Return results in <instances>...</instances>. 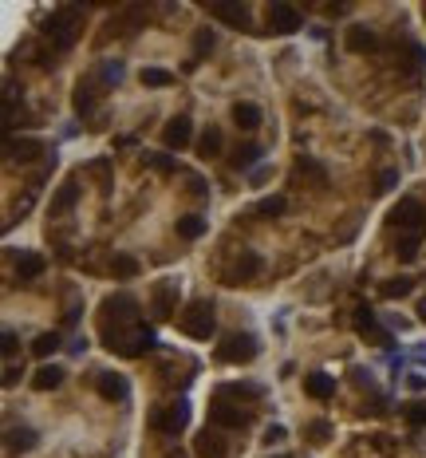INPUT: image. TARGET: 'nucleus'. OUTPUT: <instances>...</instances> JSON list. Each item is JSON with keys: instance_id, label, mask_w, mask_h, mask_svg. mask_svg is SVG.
I'll list each match as a JSON object with an SVG mask.
<instances>
[{"instance_id": "f257e3e1", "label": "nucleus", "mask_w": 426, "mask_h": 458, "mask_svg": "<svg viewBox=\"0 0 426 458\" xmlns=\"http://www.w3.org/2000/svg\"><path fill=\"white\" fill-rule=\"evenodd\" d=\"M79 28H83V12L71 9V4H63V9L51 12V20H48V28H43V32H48V40L56 44L60 51H68L71 44L79 40Z\"/></svg>"}, {"instance_id": "f03ea898", "label": "nucleus", "mask_w": 426, "mask_h": 458, "mask_svg": "<svg viewBox=\"0 0 426 458\" xmlns=\"http://www.w3.org/2000/svg\"><path fill=\"white\" fill-rule=\"evenodd\" d=\"M178 328L186 332V336H194V340H209L213 328H217V320H213V305L209 300H189L186 312L178 316Z\"/></svg>"}, {"instance_id": "7ed1b4c3", "label": "nucleus", "mask_w": 426, "mask_h": 458, "mask_svg": "<svg viewBox=\"0 0 426 458\" xmlns=\"http://www.w3.org/2000/svg\"><path fill=\"white\" fill-rule=\"evenodd\" d=\"M189 427V403H166V407H154L150 411V431L158 434H170V439H178L182 431Z\"/></svg>"}, {"instance_id": "20e7f679", "label": "nucleus", "mask_w": 426, "mask_h": 458, "mask_svg": "<svg viewBox=\"0 0 426 458\" xmlns=\"http://www.w3.org/2000/svg\"><path fill=\"white\" fill-rule=\"evenodd\" d=\"M256 352H261L256 336H249V332H233V336H225L222 348H217V360H225V364H253Z\"/></svg>"}, {"instance_id": "39448f33", "label": "nucleus", "mask_w": 426, "mask_h": 458, "mask_svg": "<svg viewBox=\"0 0 426 458\" xmlns=\"http://www.w3.org/2000/svg\"><path fill=\"white\" fill-rule=\"evenodd\" d=\"M253 423V415L241 407H233V403H225V399H213L209 403V427H222V431H245V427Z\"/></svg>"}, {"instance_id": "423d86ee", "label": "nucleus", "mask_w": 426, "mask_h": 458, "mask_svg": "<svg viewBox=\"0 0 426 458\" xmlns=\"http://www.w3.org/2000/svg\"><path fill=\"white\" fill-rule=\"evenodd\" d=\"M194 450H197V458H229L225 431H222V427H202L197 439H194Z\"/></svg>"}, {"instance_id": "0eeeda50", "label": "nucleus", "mask_w": 426, "mask_h": 458, "mask_svg": "<svg viewBox=\"0 0 426 458\" xmlns=\"http://www.w3.org/2000/svg\"><path fill=\"white\" fill-rule=\"evenodd\" d=\"M150 305H154V316H158V320L178 312V280H158L154 292H150Z\"/></svg>"}, {"instance_id": "6e6552de", "label": "nucleus", "mask_w": 426, "mask_h": 458, "mask_svg": "<svg viewBox=\"0 0 426 458\" xmlns=\"http://www.w3.org/2000/svg\"><path fill=\"white\" fill-rule=\"evenodd\" d=\"M264 20H269V28H273L276 36H292L300 24H304V20H300V12L292 9V4H269Z\"/></svg>"}, {"instance_id": "1a4fd4ad", "label": "nucleus", "mask_w": 426, "mask_h": 458, "mask_svg": "<svg viewBox=\"0 0 426 458\" xmlns=\"http://www.w3.org/2000/svg\"><path fill=\"white\" fill-rule=\"evenodd\" d=\"M256 273H261V257H256L253 249H241V253L233 257V265L225 269V280H229V285H241V280H253Z\"/></svg>"}, {"instance_id": "9d476101", "label": "nucleus", "mask_w": 426, "mask_h": 458, "mask_svg": "<svg viewBox=\"0 0 426 458\" xmlns=\"http://www.w3.org/2000/svg\"><path fill=\"white\" fill-rule=\"evenodd\" d=\"M422 218H426V210H422V202H415V198H402L399 205L391 210V225H399V229H422Z\"/></svg>"}, {"instance_id": "9b49d317", "label": "nucleus", "mask_w": 426, "mask_h": 458, "mask_svg": "<svg viewBox=\"0 0 426 458\" xmlns=\"http://www.w3.org/2000/svg\"><path fill=\"white\" fill-rule=\"evenodd\" d=\"M95 391H99L107 403H127V399H130V383L123 380V375H115V372H99Z\"/></svg>"}, {"instance_id": "f8f14e48", "label": "nucleus", "mask_w": 426, "mask_h": 458, "mask_svg": "<svg viewBox=\"0 0 426 458\" xmlns=\"http://www.w3.org/2000/svg\"><path fill=\"white\" fill-rule=\"evenodd\" d=\"M162 143L170 146V151H182V146L194 143V123L186 119V115H178V119H170L162 127Z\"/></svg>"}, {"instance_id": "ddd939ff", "label": "nucleus", "mask_w": 426, "mask_h": 458, "mask_svg": "<svg viewBox=\"0 0 426 458\" xmlns=\"http://www.w3.org/2000/svg\"><path fill=\"white\" fill-rule=\"evenodd\" d=\"M343 44H348V51H355V56H367V51L379 48V36L367 24H351L348 32H343Z\"/></svg>"}, {"instance_id": "4468645a", "label": "nucleus", "mask_w": 426, "mask_h": 458, "mask_svg": "<svg viewBox=\"0 0 426 458\" xmlns=\"http://www.w3.org/2000/svg\"><path fill=\"white\" fill-rule=\"evenodd\" d=\"M209 16L222 20V24H229V28H249V9L245 4H225V0H217V4H209Z\"/></svg>"}, {"instance_id": "2eb2a0df", "label": "nucleus", "mask_w": 426, "mask_h": 458, "mask_svg": "<svg viewBox=\"0 0 426 458\" xmlns=\"http://www.w3.org/2000/svg\"><path fill=\"white\" fill-rule=\"evenodd\" d=\"M103 312L115 316L119 324H135L138 300H135V297H127V292H119V297H107V300H103Z\"/></svg>"}, {"instance_id": "dca6fc26", "label": "nucleus", "mask_w": 426, "mask_h": 458, "mask_svg": "<svg viewBox=\"0 0 426 458\" xmlns=\"http://www.w3.org/2000/svg\"><path fill=\"white\" fill-rule=\"evenodd\" d=\"M4 154H9L12 162H32V158H40V154H48V151H43L40 138H9V143H4Z\"/></svg>"}, {"instance_id": "f3484780", "label": "nucleus", "mask_w": 426, "mask_h": 458, "mask_svg": "<svg viewBox=\"0 0 426 458\" xmlns=\"http://www.w3.org/2000/svg\"><path fill=\"white\" fill-rule=\"evenodd\" d=\"M261 107H256V103H249V99H237L233 103V123H237L241 131H256L261 127Z\"/></svg>"}, {"instance_id": "a211bd4d", "label": "nucleus", "mask_w": 426, "mask_h": 458, "mask_svg": "<svg viewBox=\"0 0 426 458\" xmlns=\"http://www.w3.org/2000/svg\"><path fill=\"white\" fill-rule=\"evenodd\" d=\"M304 391H308L312 399H332V395H336V375H328V372L304 375Z\"/></svg>"}, {"instance_id": "6ab92c4d", "label": "nucleus", "mask_w": 426, "mask_h": 458, "mask_svg": "<svg viewBox=\"0 0 426 458\" xmlns=\"http://www.w3.org/2000/svg\"><path fill=\"white\" fill-rule=\"evenodd\" d=\"M222 146H225V135H222V127H205L202 131V138H197V158H217L222 154Z\"/></svg>"}, {"instance_id": "aec40b11", "label": "nucleus", "mask_w": 426, "mask_h": 458, "mask_svg": "<svg viewBox=\"0 0 426 458\" xmlns=\"http://www.w3.org/2000/svg\"><path fill=\"white\" fill-rule=\"evenodd\" d=\"M43 269H48V261H43L40 253H16V277L20 280H36Z\"/></svg>"}, {"instance_id": "412c9836", "label": "nucleus", "mask_w": 426, "mask_h": 458, "mask_svg": "<svg viewBox=\"0 0 426 458\" xmlns=\"http://www.w3.org/2000/svg\"><path fill=\"white\" fill-rule=\"evenodd\" d=\"M71 103H76V115H83V119L91 115V111H95V83H91V79H79Z\"/></svg>"}, {"instance_id": "4be33fe9", "label": "nucleus", "mask_w": 426, "mask_h": 458, "mask_svg": "<svg viewBox=\"0 0 426 458\" xmlns=\"http://www.w3.org/2000/svg\"><path fill=\"white\" fill-rule=\"evenodd\" d=\"M63 383V367H56V364H43L40 372L32 375V387L36 391H56Z\"/></svg>"}, {"instance_id": "5701e85b", "label": "nucleus", "mask_w": 426, "mask_h": 458, "mask_svg": "<svg viewBox=\"0 0 426 458\" xmlns=\"http://www.w3.org/2000/svg\"><path fill=\"white\" fill-rule=\"evenodd\" d=\"M261 143H241L237 146V151H233V170H249V166H253V162H261Z\"/></svg>"}, {"instance_id": "b1692460", "label": "nucleus", "mask_w": 426, "mask_h": 458, "mask_svg": "<svg viewBox=\"0 0 426 458\" xmlns=\"http://www.w3.org/2000/svg\"><path fill=\"white\" fill-rule=\"evenodd\" d=\"M76 198H79V186L76 182H68V186H60V194L51 198V218H63V213L76 205Z\"/></svg>"}, {"instance_id": "393cba45", "label": "nucleus", "mask_w": 426, "mask_h": 458, "mask_svg": "<svg viewBox=\"0 0 426 458\" xmlns=\"http://www.w3.org/2000/svg\"><path fill=\"white\" fill-rule=\"evenodd\" d=\"M418 241H422V229H410V233H399V245H395L399 261H415V257H418Z\"/></svg>"}, {"instance_id": "a878e982", "label": "nucleus", "mask_w": 426, "mask_h": 458, "mask_svg": "<svg viewBox=\"0 0 426 458\" xmlns=\"http://www.w3.org/2000/svg\"><path fill=\"white\" fill-rule=\"evenodd\" d=\"M202 233H205V218H197V213H186V218H178V238L197 241Z\"/></svg>"}, {"instance_id": "bb28decb", "label": "nucleus", "mask_w": 426, "mask_h": 458, "mask_svg": "<svg viewBox=\"0 0 426 458\" xmlns=\"http://www.w3.org/2000/svg\"><path fill=\"white\" fill-rule=\"evenodd\" d=\"M284 210H289V202H284L281 194H273V198H261V202L253 205V213H256V218H281Z\"/></svg>"}, {"instance_id": "cd10ccee", "label": "nucleus", "mask_w": 426, "mask_h": 458, "mask_svg": "<svg viewBox=\"0 0 426 458\" xmlns=\"http://www.w3.org/2000/svg\"><path fill=\"white\" fill-rule=\"evenodd\" d=\"M51 352H60V332H40V336H36V344H32V356L48 360Z\"/></svg>"}, {"instance_id": "c85d7f7f", "label": "nucleus", "mask_w": 426, "mask_h": 458, "mask_svg": "<svg viewBox=\"0 0 426 458\" xmlns=\"http://www.w3.org/2000/svg\"><path fill=\"white\" fill-rule=\"evenodd\" d=\"M304 434H308V442H312V447H324V442L332 439V423H328V419H316V423L304 427Z\"/></svg>"}, {"instance_id": "c756f323", "label": "nucleus", "mask_w": 426, "mask_h": 458, "mask_svg": "<svg viewBox=\"0 0 426 458\" xmlns=\"http://www.w3.org/2000/svg\"><path fill=\"white\" fill-rule=\"evenodd\" d=\"M9 447L12 450H32L36 447V431H32V427H12V431H9Z\"/></svg>"}, {"instance_id": "7c9ffc66", "label": "nucleus", "mask_w": 426, "mask_h": 458, "mask_svg": "<svg viewBox=\"0 0 426 458\" xmlns=\"http://www.w3.org/2000/svg\"><path fill=\"white\" fill-rule=\"evenodd\" d=\"M410 292H415V280H410V277H395V280H387V285H383V297L387 300L410 297Z\"/></svg>"}, {"instance_id": "2f4dec72", "label": "nucleus", "mask_w": 426, "mask_h": 458, "mask_svg": "<svg viewBox=\"0 0 426 458\" xmlns=\"http://www.w3.org/2000/svg\"><path fill=\"white\" fill-rule=\"evenodd\" d=\"M154 344H158V340H154V332L146 328V324H138V328H135V344H130V356H146Z\"/></svg>"}, {"instance_id": "473e14b6", "label": "nucleus", "mask_w": 426, "mask_h": 458, "mask_svg": "<svg viewBox=\"0 0 426 458\" xmlns=\"http://www.w3.org/2000/svg\"><path fill=\"white\" fill-rule=\"evenodd\" d=\"M142 162L154 170V174H174V170H178V162H174L170 154H150V151H146V154H142Z\"/></svg>"}, {"instance_id": "72a5a7b5", "label": "nucleus", "mask_w": 426, "mask_h": 458, "mask_svg": "<svg viewBox=\"0 0 426 458\" xmlns=\"http://www.w3.org/2000/svg\"><path fill=\"white\" fill-rule=\"evenodd\" d=\"M111 273H115L119 280H130V277H138V261H135V257H127V253H119V257L111 261Z\"/></svg>"}, {"instance_id": "f704fd0d", "label": "nucleus", "mask_w": 426, "mask_h": 458, "mask_svg": "<svg viewBox=\"0 0 426 458\" xmlns=\"http://www.w3.org/2000/svg\"><path fill=\"white\" fill-rule=\"evenodd\" d=\"M213 44H217V40H213V32H209V28H197V36H194V63L209 56V51H213Z\"/></svg>"}, {"instance_id": "c9c22d12", "label": "nucleus", "mask_w": 426, "mask_h": 458, "mask_svg": "<svg viewBox=\"0 0 426 458\" xmlns=\"http://www.w3.org/2000/svg\"><path fill=\"white\" fill-rule=\"evenodd\" d=\"M142 87H170L174 83V76L170 71H162V68H142Z\"/></svg>"}, {"instance_id": "e433bc0d", "label": "nucleus", "mask_w": 426, "mask_h": 458, "mask_svg": "<svg viewBox=\"0 0 426 458\" xmlns=\"http://www.w3.org/2000/svg\"><path fill=\"white\" fill-rule=\"evenodd\" d=\"M296 170H300V174H308V178H312L316 186H324V182H328V170L320 166V162H312V158H300V162H296Z\"/></svg>"}, {"instance_id": "4c0bfd02", "label": "nucleus", "mask_w": 426, "mask_h": 458, "mask_svg": "<svg viewBox=\"0 0 426 458\" xmlns=\"http://www.w3.org/2000/svg\"><path fill=\"white\" fill-rule=\"evenodd\" d=\"M402 415H407L410 427H426V403H422V399H415V403L402 407Z\"/></svg>"}, {"instance_id": "58836bf2", "label": "nucleus", "mask_w": 426, "mask_h": 458, "mask_svg": "<svg viewBox=\"0 0 426 458\" xmlns=\"http://www.w3.org/2000/svg\"><path fill=\"white\" fill-rule=\"evenodd\" d=\"M399 186V170H379V178H375V194H387V190Z\"/></svg>"}, {"instance_id": "ea45409f", "label": "nucleus", "mask_w": 426, "mask_h": 458, "mask_svg": "<svg viewBox=\"0 0 426 458\" xmlns=\"http://www.w3.org/2000/svg\"><path fill=\"white\" fill-rule=\"evenodd\" d=\"M99 76H103V83H119V79H123V63L119 60H107L99 68Z\"/></svg>"}, {"instance_id": "a19ab883", "label": "nucleus", "mask_w": 426, "mask_h": 458, "mask_svg": "<svg viewBox=\"0 0 426 458\" xmlns=\"http://www.w3.org/2000/svg\"><path fill=\"white\" fill-rule=\"evenodd\" d=\"M284 439H289V431H284V427L281 423H273V427H269V431H264V447H276V442H284Z\"/></svg>"}, {"instance_id": "79ce46f5", "label": "nucleus", "mask_w": 426, "mask_h": 458, "mask_svg": "<svg viewBox=\"0 0 426 458\" xmlns=\"http://www.w3.org/2000/svg\"><path fill=\"white\" fill-rule=\"evenodd\" d=\"M16 348H20V344H16V332H4V336H0V352H4V356H16Z\"/></svg>"}, {"instance_id": "37998d69", "label": "nucleus", "mask_w": 426, "mask_h": 458, "mask_svg": "<svg viewBox=\"0 0 426 458\" xmlns=\"http://www.w3.org/2000/svg\"><path fill=\"white\" fill-rule=\"evenodd\" d=\"M20 375H24V367L9 364V367H4V387H16V383H20Z\"/></svg>"}, {"instance_id": "c03bdc74", "label": "nucleus", "mask_w": 426, "mask_h": 458, "mask_svg": "<svg viewBox=\"0 0 426 458\" xmlns=\"http://www.w3.org/2000/svg\"><path fill=\"white\" fill-rule=\"evenodd\" d=\"M351 375H355V383H359V387L375 391V380H371V372H363V367H355V372H351Z\"/></svg>"}, {"instance_id": "a18cd8bd", "label": "nucleus", "mask_w": 426, "mask_h": 458, "mask_svg": "<svg viewBox=\"0 0 426 458\" xmlns=\"http://www.w3.org/2000/svg\"><path fill=\"white\" fill-rule=\"evenodd\" d=\"M407 383H410V391H426V375H418V372H410Z\"/></svg>"}, {"instance_id": "49530a36", "label": "nucleus", "mask_w": 426, "mask_h": 458, "mask_svg": "<svg viewBox=\"0 0 426 458\" xmlns=\"http://www.w3.org/2000/svg\"><path fill=\"white\" fill-rule=\"evenodd\" d=\"M324 12H328V16H343V12H348V4H328Z\"/></svg>"}, {"instance_id": "de8ad7c7", "label": "nucleus", "mask_w": 426, "mask_h": 458, "mask_svg": "<svg viewBox=\"0 0 426 458\" xmlns=\"http://www.w3.org/2000/svg\"><path fill=\"white\" fill-rule=\"evenodd\" d=\"M415 356H418V364H426V348H418V352H415Z\"/></svg>"}, {"instance_id": "09e8293b", "label": "nucleus", "mask_w": 426, "mask_h": 458, "mask_svg": "<svg viewBox=\"0 0 426 458\" xmlns=\"http://www.w3.org/2000/svg\"><path fill=\"white\" fill-rule=\"evenodd\" d=\"M166 458H182V450H170V454H166Z\"/></svg>"}, {"instance_id": "8fccbe9b", "label": "nucleus", "mask_w": 426, "mask_h": 458, "mask_svg": "<svg viewBox=\"0 0 426 458\" xmlns=\"http://www.w3.org/2000/svg\"><path fill=\"white\" fill-rule=\"evenodd\" d=\"M276 458H289V454H276Z\"/></svg>"}]
</instances>
